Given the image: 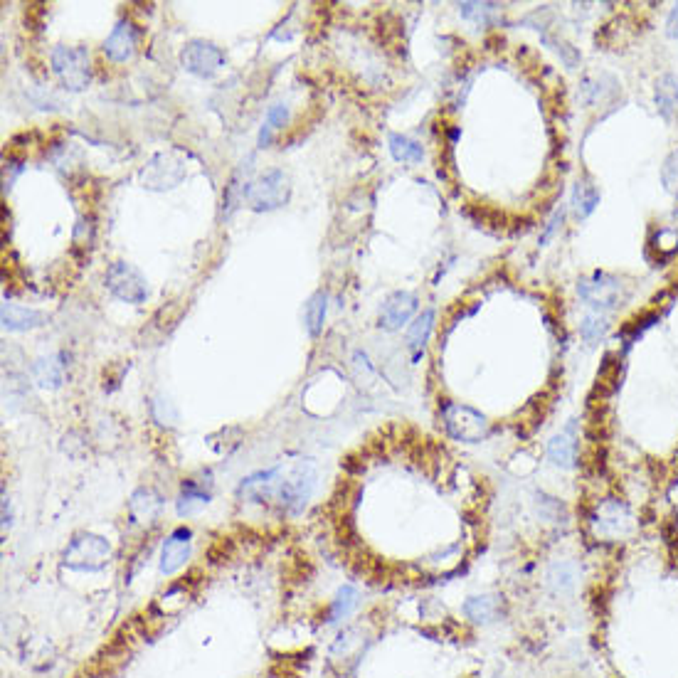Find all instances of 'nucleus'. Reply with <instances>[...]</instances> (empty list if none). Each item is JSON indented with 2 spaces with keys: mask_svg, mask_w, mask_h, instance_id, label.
<instances>
[{
  "mask_svg": "<svg viewBox=\"0 0 678 678\" xmlns=\"http://www.w3.org/2000/svg\"><path fill=\"white\" fill-rule=\"evenodd\" d=\"M208 503H210V491L205 489V484H200V481H193V479L183 481L178 503H176L178 516H193V513L200 511V508L208 506Z\"/></svg>",
  "mask_w": 678,
  "mask_h": 678,
  "instance_id": "obj_18",
  "label": "nucleus"
},
{
  "mask_svg": "<svg viewBox=\"0 0 678 678\" xmlns=\"http://www.w3.org/2000/svg\"><path fill=\"white\" fill-rule=\"evenodd\" d=\"M555 595H572L577 587V568L572 563H555L548 572Z\"/></svg>",
  "mask_w": 678,
  "mask_h": 678,
  "instance_id": "obj_23",
  "label": "nucleus"
},
{
  "mask_svg": "<svg viewBox=\"0 0 678 678\" xmlns=\"http://www.w3.org/2000/svg\"><path fill=\"white\" fill-rule=\"evenodd\" d=\"M107 289L116 299L126 301V304H143L148 299V284L146 277L129 262H114L107 269Z\"/></svg>",
  "mask_w": 678,
  "mask_h": 678,
  "instance_id": "obj_7",
  "label": "nucleus"
},
{
  "mask_svg": "<svg viewBox=\"0 0 678 678\" xmlns=\"http://www.w3.org/2000/svg\"><path fill=\"white\" fill-rule=\"evenodd\" d=\"M180 62L190 74H198V77H213L220 72V67H225V52L213 42L205 40H193L183 47L180 52Z\"/></svg>",
  "mask_w": 678,
  "mask_h": 678,
  "instance_id": "obj_9",
  "label": "nucleus"
},
{
  "mask_svg": "<svg viewBox=\"0 0 678 678\" xmlns=\"http://www.w3.org/2000/svg\"><path fill=\"white\" fill-rule=\"evenodd\" d=\"M656 104L666 119H674L678 114V79L674 74H664L656 84Z\"/></svg>",
  "mask_w": 678,
  "mask_h": 678,
  "instance_id": "obj_21",
  "label": "nucleus"
},
{
  "mask_svg": "<svg viewBox=\"0 0 678 678\" xmlns=\"http://www.w3.org/2000/svg\"><path fill=\"white\" fill-rule=\"evenodd\" d=\"M464 617L469 619L471 624H494L503 617V597L499 595H474L464 602L462 607Z\"/></svg>",
  "mask_w": 678,
  "mask_h": 678,
  "instance_id": "obj_15",
  "label": "nucleus"
},
{
  "mask_svg": "<svg viewBox=\"0 0 678 678\" xmlns=\"http://www.w3.org/2000/svg\"><path fill=\"white\" fill-rule=\"evenodd\" d=\"M62 356H42L33 363V378L40 388L57 390L65 380V363H60Z\"/></svg>",
  "mask_w": 678,
  "mask_h": 678,
  "instance_id": "obj_19",
  "label": "nucleus"
},
{
  "mask_svg": "<svg viewBox=\"0 0 678 678\" xmlns=\"http://www.w3.org/2000/svg\"><path fill=\"white\" fill-rule=\"evenodd\" d=\"M577 294L587 306L600 314V311L617 309L619 301L624 299V284L607 272H595L577 284Z\"/></svg>",
  "mask_w": 678,
  "mask_h": 678,
  "instance_id": "obj_6",
  "label": "nucleus"
},
{
  "mask_svg": "<svg viewBox=\"0 0 678 678\" xmlns=\"http://www.w3.org/2000/svg\"><path fill=\"white\" fill-rule=\"evenodd\" d=\"M666 33H669V37H678V5H674V10H671V15H669V23H666Z\"/></svg>",
  "mask_w": 678,
  "mask_h": 678,
  "instance_id": "obj_33",
  "label": "nucleus"
},
{
  "mask_svg": "<svg viewBox=\"0 0 678 678\" xmlns=\"http://www.w3.org/2000/svg\"><path fill=\"white\" fill-rule=\"evenodd\" d=\"M442 420L447 432L452 434L457 442L476 444L484 442L489 437L491 425L481 412H476L474 407L459 405V402H444L442 407Z\"/></svg>",
  "mask_w": 678,
  "mask_h": 678,
  "instance_id": "obj_3",
  "label": "nucleus"
},
{
  "mask_svg": "<svg viewBox=\"0 0 678 678\" xmlns=\"http://www.w3.org/2000/svg\"><path fill=\"white\" fill-rule=\"evenodd\" d=\"M289 178L282 171H267L262 178L254 180L250 185V200L254 213H269V210H277L289 200Z\"/></svg>",
  "mask_w": 678,
  "mask_h": 678,
  "instance_id": "obj_8",
  "label": "nucleus"
},
{
  "mask_svg": "<svg viewBox=\"0 0 678 678\" xmlns=\"http://www.w3.org/2000/svg\"><path fill=\"white\" fill-rule=\"evenodd\" d=\"M42 321H45V316L40 314V311L35 309H28V306H20V304H10V301H5L3 304V328L5 331H30V328H37L42 326Z\"/></svg>",
  "mask_w": 678,
  "mask_h": 678,
  "instance_id": "obj_16",
  "label": "nucleus"
},
{
  "mask_svg": "<svg viewBox=\"0 0 678 678\" xmlns=\"http://www.w3.org/2000/svg\"><path fill=\"white\" fill-rule=\"evenodd\" d=\"M104 55L109 57L111 62L121 65V62H129L136 52V30L131 25V20H119L116 28L111 30V35L104 42Z\"/></svg>",
  "mask_w": 678,
  "mask_h": 678,
  "instance_id": "obj_14",
  "label": "nucleus"
},
{
  "mask_svg": "<svg viewBox=\"0 0 678 678\" xmlns=\"http://www.w3.org/2000/svg\"><path fill=\"white\" fill-rule=\"evenodd\" d=\"M563 217H565V210H563V208H560V210H555V215L550 217L548 227H545L543 237H540V245H548V240H550V237H553V232L558 230V225H560V222H563Z\"/></svg>",
  "mask_w": 678,
  "mask_h": 678,
  "instance_id": "obj_32",
  "label": "nucleus"
},
{
  "mask_svg": "<svg viewBox=\"0 0 678 678\" xmlns=\"http://www.w3.org/2000/svg\"><path fill=\"white\" fill-rule=\"evenodd\" d=\"M597 205H600V190H597V185L580 180V183L572 188V208H575V215L590 217Z\"/></svg>",
  "mask_w": 678,
  "mask_h": 678,
  "instance_id": "obj_22",
  "label": "nucleus"
},
{
  "mask_svg": "<svg viewBox=\"0 0 678 678\" xmlns=\"http://www.w3.org/2000/svg\"><path fill=\"white\" fill-rule=\"evenodd\" d=\"M459 555H462V545H449V548H444V550H439V553L429 555L427 565L434 572H442V575H444V572L457 568Z\"/></svg>",
  "mask_w": 678,
  "mask_h": 678,
  "instance_id": "obj_28",
  "label": "nucleus"
},
{
  "mask_svg": "<svg viewBox=\"0 0 678 678\" xmlns=\"http://www.w3.org/2000/svg\"><path fill=\"white\" fill-rule=\"evenodd\" d=\"M286 119H289V107H286V104H274V107H269L267 119H264L262 129H259L257 146L259 148H267L269 143H272L274 131L282 129V126L286 124Z\"/></svg>",
  "mask_w": 678,
  "mask_h": 678,
  "instance_id": "obj_25",
  "label": "nucleus"
},
{
  "mask_svg": "<svg viewBox=\"0 0 678 678\" xmlns=\"http://www.w3.org/2000/svg\"><path fill=\"white\" fill-rule=\"evenodd\" d=\"M326 309H328V296L319 291V294L311 296V301L306 304V326H309L311 336H319L323 331V321H326Z\"/></svg>",
  "mask_w": 678,
  "mask_h": 678,
  "instance_id": "obj_27",
  "label": "nucleus"
},
{
  "mask_svg": "<svg viewBox=\"0 0 678 678\" xmlns=\"http://www.w3.org/2000/svg\"><path fill=\"white\" fill-rule=\"evenodd\" d=\"M356 605H358V592L353 590L351 585L341 587V590H338V595H336V600L331 602V609H328L326 622L328 624L343 622V619L351 617V612L356 609Z\"/></svg>",
  "mask_w": 678,
  "mask_h": 678,
  "instance_id": "obj_24",
  "label": "nucleus"
},
{
  "mask_svg": "<svg viewBox=\"0 0 678 678\" xmlns=\"http://www.w3.org/2000/svg\"><path fill=\"white\" fill-rule=\"evenodd\" d=\"M185 176L183 161L173 151L158 153L151 158L146 168L141 171V180L148 190H168L176 188V185Z\"/></svg>",
  "mask_w": 678,
  "mask_h": 678,
  "instance_id": "obj_10",
  "label": "nucleus"
},
{
  "mask_svg": "<svg viewBox=\"0 0 678 678\" xmlns=\"http://www.w3.org/2000/svg\"><path fill=\"white\" fill-rule=\"evenodd\" d=\"M390 153H393L395 161H402V163H420L422 161V146L420 143H415L412 139H407V136L402 134H390Z\"/></svg>",
  "mask_w": 678,
  "mask_h": 678,
  "instance_id": "obj_26",
  "label": "nucleus"
},
{
  "mask_svg": "<svg viewBox=\"0 0 678 678\" xmlns=\"http://www.w3.org/2000/svg\"><path fill=\"white\" fill-rule=\"evenodd\" d=\"M417 311V296L410 291H395L385 299L383 309H380V328L385 331H400L407 321L415 316Z\"/></svg>",
  "mask_w": 678,
  "mask_h": 678,
  "instance_id": "obj_12",
  "label": "nucleus"
},
{
  "mask_svg": "<svg viewBox=\"0 0 678 678\" xmlns=\"http://www.w3.org/2000/svg\"><path fill=\"white\" fill-rule=\"evenodd\" d=\"M592 536L602 543H617L634 531V516L619 499H602L590 513Z\"/></svg>",
  "mask_w": 678,
  "mask_h": 678,
  "instance_id": "obj_1",
  "label": "nucleus"
},
{
  "mask_svg": "<svg viewBox=\"0 0 678 678\" xmlns=\"http://www.w3.org/2000/svg\"><path fill=\"white\" fill-rule=\"evenodd\" d=\"M434 321H437V314H434L432 309L422 311V316H417V321L412 323L410 333H407V346H410V351H412V356H415V360L420 358L422 348L427 346L429 333H432V328H434Z\"/></svg>",
  "mask_w": 678,
  "mask_h": 678,
  "instance_id": "obj_20",
  "label": "nucleus"
},
{
  "mask_svg": "<svg viewBox=\"0 0 678 678\" xmlns=\"http://www.w3.org/2000/svg\"><path fill=\"white\" fill-rule=\"evenodd\" d=\"M10 518H13V516H10V501H8V496L3 494V526L5 528H8L10 523H13V521H10Z\"/></svg>",
  "mask_w": 678,
  "mask_h": 678,
  "instance_id": "obj_34",
  "label": "nucleus"
},
{
  "mask_svg": "<svg viewBox=\"0 0 678 678\" xmlns=\"http://www.w3.org/2000/svg\"><path fill=\"white\" fill-rule=\"evenodd\" d=\"M548 459L550 464L558 466V469H575L577 459H580V444H577V432L575 422H570L568 427L560 429L553 439L548 442Z\"/></svg>",
  "mask_w": 678,
  "mask_h": 678,
  "instance_id": "obj_13",
  "label": "nucleus"
},
{
  "mask_svg": "<svg viewBox=\"0 0 678 678\" xmlns=\"http://www.w3.org/2000/svg\"><path fill=\"white\" fill-rule=\"evenodd\" d=\"M52 70H55L62 87L70 89V92H82L89 87V79H92L89 55L84 47H55L52 50Z\"/></svg>",
  "mask_w": 678,
  "mask_h": 678,
  "instance_id": "obj_4",
  "label": "nucleus"
},
{
  "mask_svg": "<svg viewBox=\"0 0 678 678\" xmlns=\"http://www.w3.org/2000/svg\"><path fill=\"white\" fill-rule=\"evenodd\" d=\"M661 180H664L669 193L678 195V151H674L669 158H666L664 168H661Z\"/></svg>",
  "mask_w": 678,
  "mask_h": 678,
  "instance_id": "obj_31",
  "label": "nucleus"
},
{
  "mask_svg": "<svg viewBox=\"0 0 678 678\" xmlns=\"http://www.w3.org/2000/svg\"><path fill=\"white\" fill-rule=\"evenodd\" d=\"M193 553V533L190 528H176L166 540H163L161 548V572L163 575H176L190 560Z\"/></svg>",
  "mask_w": 678,
  "mask_h": 678,
  "instance_id": "obj_11",
  "label": "nucleus"
},
{
  "mask_svg": "<svg viewBox=\"0 0 678 678\" xmlns=\"http://www.w3.org/2000/svg\"><path fill=\"white\" fill-rule=\"evenodd\" d=\"M314 484H316V466L306 459V462H299L291 471V476L286 481H279L277 486V501L282 503V508H286L289 513H301L304 511L306 501L311 499L314 494Z\"/></svg>",
  "mask_w": 678,
  "mask_h": 678,
  "instance_id": "obj_5",
  "label": "nucleus"
},
{
  "mask_svg": "<svg viewBox=\"0 0 678 678\" xmlns=\"http://www.w3.org/2000/svg\"><path fill=\"white\" fill-rule=\"evenodd\" d=\"M111 560V543L107 538L94 536V533H82L67 545L62 555V565L77 572H97Z\"/></svg>",
  "mask_w": 678,
  "mask_h": 678,
  "instance_id": "obj_2",
  "label": "nucleus"
},
{
  "mask_svg": "<svg viewBox=\"0 0 678 678\" xmlns=\"http://www.w3.org/2000/svg\"><path fill=\"white\" fill-rule=\"evenodd\" d=\"M496 8H499L496 3H462L459 5V13H462L466 20H474V23H486Z\"/></svg>",
  "mask_w": 678,
  "mask_h": 678,
  "instance_id": "obj_30",
  "label": "nucleus"
},
{
  "mask_svg": "<svg viewBox=\"0 0 678 678\" xmlns=\"http://www.w3.org/2000/svg\"><path fill=\"white\" fill-rule=\"evenodd\" d=\"M607 328H609L607 321L602 319L600 314L587 316V319L580 323V333H582V338H585L587 343H597V341H600V338L607 333Z\"/></svg>",
  "mask_w": 678,
  "mask_h": 678,
  "instance_id": "obj_29",
  "label": "nucleus"
},
{
  "mask_svg": "<svg viewBox=\"0 0 678 678\" xmlns=\"http://www.w3.org/2000/svg\"><path fill=\"white\" fill-rule=\"evenodd\" d=\"M161 508H163L161 496H158L153 489L134 491V496H131V501H129V513L134 523H151L153 518L161 513Z\"/></svg>",
  "mask_w": 678,
  "mask_h": 678,
  "instance_id": "obj_17",
  "label": "nucleus"
}]
</instances>
